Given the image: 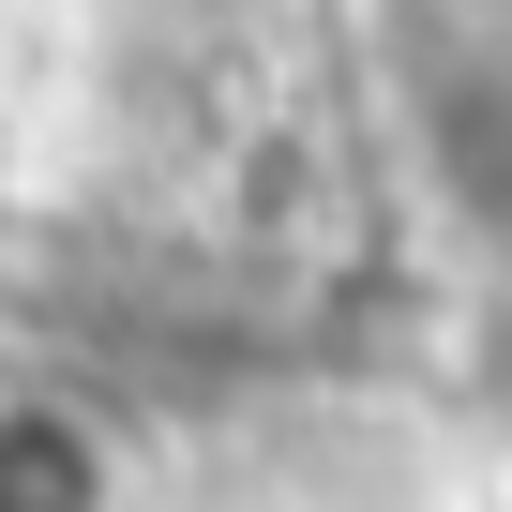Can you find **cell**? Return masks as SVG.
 <instances>
[{
	"instance_id": "obj_1",
	"label": "cell",
	"mask_w": 512,
	"mask_h": 512,
	"mask_svg": "<svg viewBox=\"0 0 512 512\" xmlns=\"http://www.w3.org/2000/svg\"><path fill=\"white\" fill-rule=\"evenodd\" d=\"M121 482H106V437L91 422H61V407H16L0 422V512H106Z\"/></svg>"
}]
</instances>
